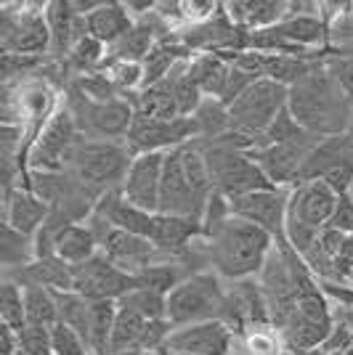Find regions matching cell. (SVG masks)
I'll return each instance as SVG.
<instances>
[{
	"instance_id": "obj_23",
	"label": "cell",
	"mask_w": 353,
	"mask_h": 355,
	"mask_svg": "<svg viewBox=\"0 0 353 355\" xmlns=\"http://www.w3.org/2000/svg\"><path fill=\"white\" fill-rule=\"evenodd\" d=\"M133 16L125 8V3H101L93 14L85 16V30L90 37H96L99 43H104L106 48H112L115 43H120L128 32L133 30Z\"/></svg>"
},
{
	"instance_id": "obj_34",
	"label": "cell",
	"mask_w": 353,
	"mask_h": 355,
	"mask_svg": "<svg viewBox=\"0 0 353 355\" xmlns=\"http://www.w3.org/2000/svg\"><path fill=\"white\" fill-rule=\"evenodd\" d=\"M303 138H311V133L297 125V119L293 117L290 109H284L279 117L274 119V125L263 133V138L255 144V148L274 146V144H293V141H303Z\"/></svg>"
},
{
	"instance_id": "obj_9",
	"label": "cell",
	"mask_w": 353,
	"mask_h": 355,
	"mask_svg": "<svg viewBox=\"0 0 353 355\" xmlns=\"http://www.w3.org/2000/svg\"><path fill=\"white\" fill-rule=\"evenodd\" d=\"M199 138V125L194 117L178 119H151L133 117V125L125 135V146L133 157L141 154H167L173 148H181Z\"/></svg>"
},
{
	"instance_id": "obj_19",
	"label": "cell",
	"mask_w": 353,
	"mask_h": 355,
	"mask_svg": "<svg viewBox=\"0 0 353 355\" xmlns=\"http://www.w3.org/2000/svg\"><path fill=\"white\" fill-rule=\"evenodd\" d=\"M3 207H6V218L3 223H8L11 228H16L19 234L32 236L43 228L48 218H51V205L45 202L43 196L32 191V189H14V191L3 193Z\"/></svg>"
},
{
	"instance_id": "obj_21",
	"label": "cell",
	"mask_w": 353,
	"mask_h": 355,
	"mask_svg": "<svg viewBox=\"0 0 353 355\" xmlns=\"http://www.w3.org/2000/svg\"><path fill=\"white\" fill-rule=\"evenodd\" d=\"M223 6H226V14L231 16V21L245 32L277 27L287 16L284 0H236V3H223Z\"/></svg>"
},
{
	"instance_id": "obj_30",
	"label": "cell",
	"mask_w": 353,
	"mask_h": 355,
	"mask_svg": "<svg viewBox=\"0 0 353 355\" xmlns=\"http://www.w3.org/2000/svg\"><path fill=\"white\" fill-rule=\"evenodd\" d=\"M35 260V239L19 234L8 223H3V266L6 270H19Z\"/></svg>"
},
{
	"instance_id": "obj_22",
	"label": "cell",
	"mask_w": 353,
	"mask_h": 355,
	"mask_svg": "<svg viewBox=\"0 0 353 355\" xmlns=\"http://www.w3.org/2000/svg\"><path fill=\"white\" fill-rule=\"evenodd\" d=\"M19 286H43L51 292H74L72 266H67L59 257L32 260L30 266L11 270Z\"/></svg>"
},
{
	"instance_id": "obj_33",
	"label": "cell",
	"mask_w": 353,
	"mask_h": 355,
	"mask_svg": "<svg viewBox=\"0 0 353 355\" xmlns=\"http://www.w3.org/2000/svg\"><path fill=\"white\" fill-rule=\"evenodd\" d=\"M120 305L133 308L149 321H167V295L157 289H133L120 300Z\"/></svg>"
},
{
	"instance_id": "obj_5",
	"label": "cell",
	"mask_w": 353,
	"mask_h": 355,
	"mask_svg": "<svg viewBox=\"0 0 353 355\" xmlns=\"http://www.w3.org/2000/svg\"><path fill=\"white\" fill-rule=\"evenodd\" d=\"M197 144V141H194ZM205 154L210 180H213V191L223 193L226 199H236L252 191H263V189H277L265 173L255 164L250 151L236 148L226 141H213V144H197Z\"/></svg>"
},
{
	"instance_id": "obj_3",
	"label": "cell",
	"mask_w": 353,
	"mask_h": 355,
	"mask_svg": "<svg viewBox=\"0 0 353 355\" xmlns=\"http://www.w3.org/2000/svg\"><path fill=\"white\" fill-rule=\"evenodd\" d=\"M133 154L128 151L125 141H90L80 138L69 151V159L64 173L80 183L85 191L96 199H101L106 191L120 189L128 175Z\"/></svg>"
},
{
	"instance_id": "obj_14",
	"label": "cell",
	"mask_w": 353,
	"mask_h": 355,
	"mask_svg": "<svg viewBox=\"0 0 353 355\" xmlns=\"http://www.w3.org/2000/svg\"><path fill=\"white\" fill-rule=\"evenodd\" d=\"M205 202L194 191L192 180L186 175V167L181 159V148H173L165 154L162 167V186H160V212L162 215H178V218H194L202 220Z\"/></svg>"
},
{
	"instance_id": "obj_25",
	"label": "cell",
	"mask_w": 353,
	"mask_h": 355,
	"mask_svg": "<svg viewBox=\"0 0 353 355\" xmlns=\"http://www.w3.org/2000/svg\"><path fill=\"white\" fill-rule=\"evenodd\" d=\"M229 72H231V61L223 59L221 53H197L189 61V77L197 83V88L205 93V98L221 101Z\"/></svg>"
},
{
	"instance_id": "obj_20",
	"label": "cell",
	"mask_w": 353,
	"mask_h": 355,
	"mask_svg": "<svg viewBox=\"0 0 353 355\" xmlns=\"http://www.w3.org/2000/svg\"><path fill=\"white\" fill-rule=\"evenodd\" d=\"M45 19L51 27V59L64 61L69 56L77 40H83L85 30V19L74 14L72 0H54L45 6Z\"/></svg>"
},
{
	"instance_id": "obj_32",
	"label": "cell",
	"mask_w": 353,
	"mask_h": 355,
	"mask_svg": "<svg viewBox=\"0 0 353 355\" xmlns=\"http://www.w3.org/2000/svg\"><path fill=\"white\" fill-rule=\"evenodd\" d=\"M0 321L11 326L14 331H22L27 326V311H24V289L16 282L6 279L0 286Z\"/></svg>"
},
{
	"instance_id": "obj_13",
	"label": "cell",
	"mask_w": 353,
	"mask_h": 355,
	"mask_svg": "<svg viewBox=\"0 0 353 355\" xmlns=\"http://www.w3.org/2000/svg\"><path fill=\"white\" fill-rule=\"evenodd\" d=\"M83 135L74 125V117L69 109L61 104L56 117L48 122L43 135L38 138V144L32 146L30 154V173H64L69 151Z\"/></svg>"
},
{
	"instance_id": "obj_39",
	"label": "cell",
	"mask_w": 353,
	"mask_h": 355,
	"mask_svg": "<svg viewBox=\"0 0 353 355\" xmlns=\"http://www.w3.org/2000/svg\"><path fill=\"white\" fill-rule=\"evenodd\" d=\"M0 355H22V342H19V331L11 326L0 324Z\"/></svg>"
},
{
	"instance_id": "obj_1",
	"label": "cell",
	"mask_w": 353,
	"mask_h": 355,
	"mask_svg": "<svg viewBox=\"0 0 353 355\" xmlns=\"http://www.w3.org/2000/svg\"><path fill=\"white\" fill-rule=\"evenodd\" d=\"M287 109L303 130L319 138L348 133L353 117V101L340 88L338 77L327 67V61H316L313 69L290 88Z\"/></svg>"
},
{
	"instance_id": "obj_18",
	"label": "cell",
	"mask_w": 353,
	"mask_h": 355,
	"mask_svg": "<svg viewBox=\"0 0 353 355\" xmlns=\"http://www.w3.org/2000/svg\"><path fill=\"white\" fill-rule=\"evenodd\" d=\"M162 167H165V154H141V157H133L131 170H128V175H125L122 186H120L122 199L138 209L160 212Z\"/></svg>"
},
{
	"instance_id": "obj_36",
	"label": "cell",
	"mask_w": 353,
	"mask_h": 355,
	"mask_svg": "<svg viewBox=\"0 0 353 355\" xmlns=\"http://www.w3.org/2000/svg\"><path fill=\"white\" fill-rule=\"evenodd\" d=\"M51 345H54V355H93L83 337L61 321L51 326Z\"/></svg>"
},
{
	"instance_id": "obj_12",
	"label": "cell",
	"mask_w": 353,
	"mask_h": 355,
	"mask_svg": "<svg viewBox=\"0 0 353 355\" xmlns=\"http://www.w3.org/2000/svg\"><path fill=\"white\" fill-rule=\"evenodd\" d=\"M74 292L83 295L85 300H112L120 302L122 297L138 289V276H131L120 270L112 260H106L101 252L90 257L88 263L72 268Z\"/></svg>"
},
{
	"instance_id": "obj_26",
	"label": "cell",
	"mask_w": 353,
	"mask_h": 355,
	"mask_svg": "<svg viewBox=\"0 0 353 355\" xmlns=\"http://www.w3.org/2000/svg\"><path fill=\"white\" fill-rule=\"evenodd\" d=\"M149 318L133 308H125L117 302V318H115V331H112V345L109 355H125V353H141V342L147 337Z\"/></svg>"
},
{
	"instance_id": "obj_29",
	"label": "cell",
	"mask_w": 353,
	"mask_h": 355,
	"mask_svg": "<svg viewBox=\"0 0 353 355\" xmlns=\"http://www.w3.org/2000/svg\"><path fill=\"white\" fill-rule=\"evenodd\" d=\"M24 289V311H27V324L35 326H54L59 324V305L56 295L43 286H22Z\"/></svg>"
},
{
	"instance_id": "obj_17",
	"label": "cell",
	"mask_w": 353,
	"mask_h": 355,
	"mask_svg": "<svg viewBox=\"0 0 353 355\" xmlns=\"http://www.w3.org/2000/svg\"><path fill=\"white\" fill-rule=\"evenodd\" d=\"M340 196L324 180H306L297 183L290 193V207H287V223H297L313 231H324L335 209Z\"/></svg>"
},
{
	"instance_id": "obj_11",
	"label": "cell",
	"mask_w": 353,
	"mask_h": 355,
	"mask_svg": "<svg viewBox=\"0 0 353 355\" xmlns=\"http://www.w3.org/2000/svg\"><path fill=\"white\" fill-rule=\"evenodd\" d=\"M290 193L293 189H263V191H252L245 196L229 199L231 212L236 218L247 223H255L258 228H263L265 234H271L277 247L287 244V207H290Z\"/></svg>"
},
{
	"instance_id": "obj_2",
	"label": "cell",
	"mask_w": 353,
	"mask_h": 355,
	"mask_svg": "<svg viewBox=\"0 0 353 355\" xmlns=\"http://www.w3.org/2000/svg\"><path fill=\"white\" fill-rule=\"evenodd\" d=\"M202 244L213 270L229 282H245L261 276L268 254L277 247L271 234H265L255 223L236 218L234 212L231 218L205 231Z\"/></svg>"
},
{
	"instance_id": "obj_38",
	"label": "cell",
	"mask_w": 353,
	"mask_h": 355,
	"mask_svg": "<svg viewBox=\"0 0 353 355\" xmlns=\"http://www.w3.org/2000/svg\"><path fill=\"white\" fill-rule=\"evenodd\" d=\"M327 228H335V231H343L345 236H353V202L348 196H340L338 209Z\"/></svg>"
},
{
	"instance_id": "obj_24",
	"label": "cell",
	"mask_w": 353,
	"mask_h": 355,
	"mask_svg": "<svg viewBox=\"0 0 353 355\" xmlns=\"http://www.w3.org/2000/svg\"><path fill=\"white\" fill-rule=\"evenodd\" d=\"M99 252H101V244L88 225L69 223V225H61L56 231V257L64 260L67 266H83L90 257H96Z\"/></svg>"
},
{
	"instance_id": "obj_31",
	"label": "cell",
	"mask_w": 353,
	"mask_h": 355,
	"mask_svg": "<svg viewBox=\"0 0 353 355\" xmlns=\"http://www.w3.org/2000/svg\"><path fill=\"white\" fill-rule=\"evenodd\" d=\"M239 340L245 345L247 355H287V345H284L279 329L274 324L247 326Z\"/></svg>"
},
{
	"instance_id": "obj_40",
	"label": "cell",
	"mask_w": 353,
	"mask_h": 355,
	"mask_svg": "<svg viewBox=\"0 0 353 355\" xmlns=\"http://www.w3.org/2000/svg\"><path fill=\"white\" fill-rule=\"evenodd\" d=\"M335 355H353V347H348V350H343V353H335Z\"/></svg>"
},
{
	"instance_id": "obj_27",
	"label": "cell",
	"mask_w": 353,
	"mask_h": 355,
	"mask_svg": "<svg viewBox=\"0 0 353 355\" xmlns=\"http://www.w3.org/2000/svg\"><path fill=\"white\" fill-rule=\"evenodd\" d=\"M133 112L138 117H151V119H178L181 112H178V101L176 93H173V83L165 77L162 83L151 85V88H144L141 93H136L131 98Z\"/></svg>"
},
{
	"instance_id": "obj_41",
	"label": "cell",
	"mask_w": 353,
	"mask_h": 355,
	"mask_svg": "<svg viewBox=\"0 0 353 355\" xmlns=\"http://www.w3.org/2000/svg\"><path fill=\"white\" fill-rule=\"evenodd\" d=\"M345 196H348V199H351V202H353V183H351V191L345 193Z\"/></svg>"
},
{
	"instance_id": "obj_7",
	"label": "cell",
	"mask_w": 353,
	"mask_h": 355,
	"mask_svg": "<svg viewBox=\"0 0 353 355\" xmlns=\"http://www.w3.org/2000/svg\"><path fill=\"white\" fill-rule=\"evenodd\" d=\"M287 101H290V88L274 80H258L229 106L231 133L245 135L258 144L265 130L274 125V119L287 109Z\"/></svg>"
},
{
	"instance_id": "obj_4",
	"label": "cell",
	"mask_w": 353,
	"mask_h": 355,
	"mask_svg": "<svg viewBox=\"0 0 353 355\" xmlns=\"http://www.w3.org/2000/svg\"><path fill=\"white\" fill-rule=\"evenodd\" d=\"M215 270H197L167 295V321L173 326L223 321L229 308V289Z\"/></svg>"
},
{
	"instance_id": "obj_6",
	"label": "cell",
	"mask_w": 353,
	"mask_h": 355,
	"mask_svg": "<svg viewBox=\"0 0 353 355\" xmlns=\"http://www.w3.org/2000/svg\"><path fill=\"white\" fill-rule=\"evenodd\" d=\"M48 3H3L0 6V48L14 56H51Z\"/></svg>"
},
{
	"instance_id": "obj_37",
	"label": "cell",
	"mask_w": 353,
	"mask_h": 355,
	"mask_svg": "<svg viewBox=\"0 0 353 355\" xmlns=\"http://www.w3.org/2000/svg\"><path fill=\"white\" fill-rule=\"evenodd\" d=\"M19 342H22V355H54L51 326L27 324L19 331Z\"/></svg>"
},
{
	"instance_id": "obj_15",
	"label": "cell",
	"mask_w": 353,
	"mask_h": 355,
	"mask_svg": "<svg viewBox=\"0 0 353 355\" xmlns=\"http://www.w3.org/2000/svg\"><path fill=\"white\" fill-rule=\"evenodd\" d=\"M167 355H231L234 331L226 321H202V324L173 326L165 342Z\"/></svg>"
},
{
	"instance_id": "obj_42",
	"label": "cell",
	"mask_w": 353,
	"mask_h": 355,
	"mask_svg": "<svg viewBox=\"0 0 353 355\" xmlns=\"http://www.w3.org/2000/svg\"><path fill=\"white\" fill-rule=\"evenodd\" d=\"M348 133L353 135V117H351V125H348Z\"/></svg>"
},
{
	"instance_id": "obj_16",
	"label": "cell",
	"mask_w": 353,
	"mask_h": 355,
	"mask_svg": "<svg viewBox=\"0 0 353 355\" xmlns=\"http://www.w3.org/2000/svg\"><path fill=\"white\" fill-rule=\"evenodd\" d=\"M101 254L106 260H112L120 270L131 273V276H138V273L160 266V263L176 260L167 252H162L154 241H149L144 236H136V234H128V231H120V228H112L101 239Z\"/></svg>"
},
{
	"instance_id": "obj_35",
	"label": "cell",
	"mask_w": 353,
	"mask_h": 355,
	"mask_svg": "<svg viewBox=\"0 0 353 355\" xmlns=\"http://www.w3.org/2000/svg\"><path fill=\"white\" fill-rule=\"evenodd\" d=\"M327 67L338 77L340 88L353 101V45H329L327 48Z\"/></svg>"
},
{
	"instance_id": "obj_8",
	"label": "cell",
	"mask_w": 353,
	"mask_h": 355,
	"mask_svg": "<svg viewBox=\"0 0 353 355\" xmlns=\"http://www.w3.org/2000/svg\"><path fill=\"white\" fill-rule=\"evenodd\" d=\"M64 106L74 117L80 135L90 141H125L133 125V104L128 98L117 101H90L74 85H67V101Z\"/></svg>"
},
{
	"instance_id": "obj_10",
	"label": "cell",
	"mask_w": 353,
	"mask_h": 355,
	"mask_svg": "<svg viewBox=\"0 0 353 355\" xmlns=\"http://www.w3.org/2000/svg\"><path fill=\"white\" fill-rule=\"evenodd\" d=\"M322 141L324 138H319V135H311V138L293 141V144L261 146L252 148L250 157L277 189H295L300 183V175H303V167L309 162L311 151L319 146Z\"/></svg>"
},
{
	"instance_id": "obj_28",
	"label": "cell",
	"mask_w": 353,
	"mask_h": 355,
	"mask_svg": "<svg viewBox=\"0 0 353 355\" xmlns=\"http://www.w3.org/2000/svg\"><path fill=\"white\" fill-rule=\"evenodd\" d=\"M54 295H56V305H59V321L77 331L90 347V300H85L77 292H54Z\"/></svg>"
}]
</instances>
